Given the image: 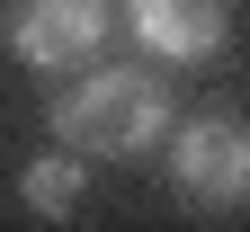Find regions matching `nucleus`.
<instances>
[{"instance_id":"nucleus-2","label":"nucleus","mask_w":250,"mask_h":232,"mask_svg":"<svg viewBox=\"0 0 250 232\" xmlns=\"http://www.w3.org/2000/svg\"><path fill=\"white\" fill-rule=\"evenodd\" d=\"M170 188L197 214H241L250 206V116H188L170 134Z\"/></svg>"},{"instance_id":"nucleus-5","label":"nucleus","mask_w":250,"mask_h":232,"mask_svg":"<svg viewBox=\"0 0 250 232\" xmlns=\"http://www.w3.org/2000/svg\"><path fill=\"white\" fill-rule=\"evenodd\" d=\"M18 196H27V214H45V223H72L89 206V161L81 152H36L18 170Z\"/></svg>"},{"instance_id":"nucleus-4","label":"nucleus","mask_w":250,"mask_h":232,"mask_svg":"<svg viewBox=\"0 0 250 232\" xmlns=\"http://www.w3.org/2000/svg\"><path fill=\"white\" fill-rule=\"evenodd\" d=\"M125 27L161 63H214L232 45V0H125Z\"/></svg>"},{"instance_id":"nucleus-1","label":"nucleus","mask_w":250,"mask_h":232,"mask_svg":"<svg viewBox=\"0 0 250 232\" xmlns=\"http://www.w3.org/2000/svg\"><path fill=\"white\" fill-rule=\"evenodd\" d=\"M170 134H179L170 89L152 72H134V63H99V72H81L54 98V143L81 152V161H143Z\"/></svg>"},{"instance_id":"nucleus-3","label":"nucleus","mask_w":250,"mask_h":232,"mask_svg":"<svg viewBox=\"0 0 250 232\" xmlns=\"http://www.w3.org/2000/svg\"><path fill=\"white\" fill-rule=\"evenodd\" d=\"M107 27H116V0H9L0 36L27 72H81V63H99Z\"/></svg>"}]
</instances>
